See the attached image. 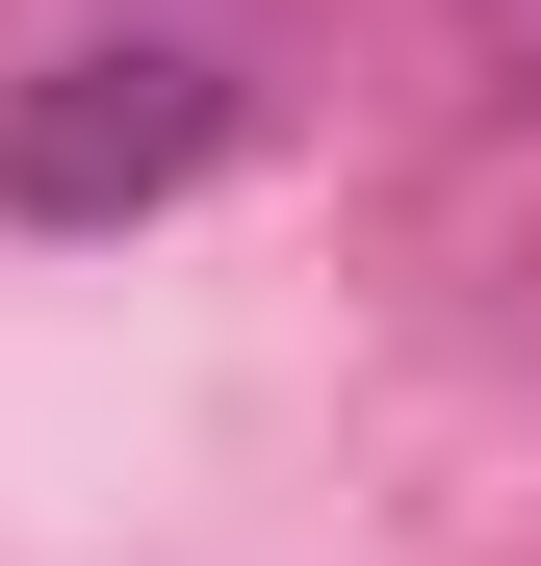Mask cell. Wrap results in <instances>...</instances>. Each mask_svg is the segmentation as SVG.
<instances>
[{
	"label": "cell",
	"instance_id": "2",
	"mask_svg": "<svg viewBox=\"0 0 541 566\" xmlns=\"http://www.w3.org/2000/svg\"><path fill=\"white\" fill-rule=\"evenodd\" d=\"M490 52H516V104H541V0H490Z\"/></svg>",
	"mask_w": 541,
	"mask_h": 566
},
{
	"label": "cell",
	"instance_id": "1",
	"mask_svg": "<svg viewBox=\"0 0 541 566\" xmlns=\"http://www.w3.org/2000/svg\"><path fill=\"white\" fill-rule=\"evenodd\" d=\"M207 155H232V52L104 27V52H52L27 104H0V207H27V232H129V207H180Z\"/></svg>",
	"mask_w": 541,
	"mask_h": 566
}]
</instances>
